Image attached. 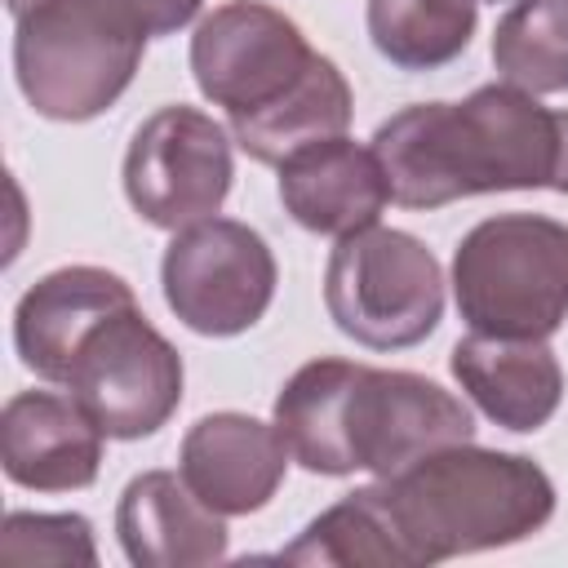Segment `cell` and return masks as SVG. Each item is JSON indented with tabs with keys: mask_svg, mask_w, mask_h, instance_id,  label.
<instances>
[{
	"mask_svg": "<svg viewBox=\"0 0 568 568\" xmlns=\"http://www.w3.org/2000/svg\"><path fill=\"white\" fill-rule=\"evenodd\" d=\"M390 200L439 209L462 195L550 186L555 111L519 84H484L466 102H417L373 133Z\"/></svg>",
	"mask_w": 568,
	"mask_h": 568,
	"instance_id": "obj_3",
	"label": "cell"
},
{
	"mask_svg": "<svg viewBox=\"0 0 568 568\" xmlns=\"http://www.w3.org/2000/svg\"><path fill=\"white\" fill-rule=\"evenodd\" d=\"M555 510V484L519 453L448 444L328 506L320 524L333 564L413 568L524 541Z\"/></svg>",
	"mask_w": 568,
	"mask_h": 568,
	"instance_id": "obj_1",
	"label": "cell"
},
{
	"mask_svg": "<svg viewBox=\"0 0 568 568\" xmlns=\"http://www.w3.org/2000/svg\"><path fill=\"white\" fill-rule=\"evenodd\" d=\"M102 430L75 395L18 390L0 413L4 475L36 493H71L98 479Z\"/></svg>",
	"mask_w": 568,
	"mask_h": 568,
	"instance_id": "obj_11",
	"label": "cell"
},
{
	"mask_svg": "<svg viewBox=\"0 0 568 568\" xmlns=\"http://www.w3.org/2000/svg\"><path fill=\"white\" fill-rule=\"evenodd\" d=\"M62 386L106 439H142L182 404V355L133 302L84 337Z\"/></svg>",
	"mask_w": 568,
	"mask_h": 568,
	"instance_id": "obj_7",
	"label": "cell"
},
{
	"mask_svg": "<svg viewBox=\"0 0 568 568\" xmlns=\"http://www.w3.org/2000/svg\"><path fill=\"white\" fill-rule=\"evenodd\" d=\"M231 191V138L195 106H160L124 151V195L142 222L186 231L222 209Z\"/></svg>",
	"mask_w": 568,
	"mask_h": 568,
	"instance_id": "obj_9",
	"label": "cell"
},
{
	"mask_svg": "<svg viewBox=\"0 0 568 568\" xmlns=\"http://www.w3.org/2000/svg\"><path fill=\"white\" fill-rule=\"evenodd\" d=\"M288 457L280 426L248 413H209L182 439V479L217 515H248L275 497Z\"/></svg>",
	"mask_w": 568,
	"mask_h": 568,
	"instance_id": "obj_12",
	"label": "cell"
},
{
	"mask_svg": "<svg viewBox=\"0 0 568 568\" xmlns=\"http://www.w3.org/2000/svg\"><path fill=\"white\" fill-rule=\"evenodd\" d=\"M115 22H124L129 31H138L142 40L151 36H169L178 27H186L200 9V0H98Z\"/></svg>",
	"mask_w": 568,
	"mask_h": 568,
	"instance_id": "obj_21",
	"label": "cell"
},
{
	"mask_svg": "<svg viewBox=\"0 0 568 568\" xmlns=\"http://www.w3.org/2000/svg\"><path fill=\"white\" fill-rule=\"evenodd\" d=\"M550 186L568 195V111H555V169H550Z\"/></svg>",
	"mask_w": 568,
	"mask_h": 568,
	"instance_id": "obj_22",
	"label": "cell"
},
{
	"mask_svg": "<svg viewBox=\"0 0 568 568\" xmlns=\"http://www.w3.org/2000/svg\"><path fill=\"white\" fill-rule=\"evenodd\" d=\"M493 62L528 93L568 89V0H519L493 31Z\"/></svg>",
	"mask_w": 568,
	"mask_h": 568,
	"instance_id": "obj_19",
	"label": "cell"
},
{
	"mask_svg": "<svg viewBox=\"0 0 568 568\" xmlns=\"http://www.w3.org/2000/svg\"><path fill=\"white\" fill-rule=\"evenodd\" d=\"M479 0H368V36L404 71L453 62L475 31Z\"/></svg>",
	"mask_w": 568,
	"mask_h": 568,
	"instance_id": "obj_18",
	"label": "cell"
},
{
	"mask_svg": "<svg viewBox=\"0 0 568 568\" xmlns=\"http://www.w3.org/2000/svg\"><path fill=\"white\" fill-rule=\"evenodd\" d=\"M160 280L169 311L186 328L204 337H235L266 315L275 293V257L253 226L204 217L173 231Z\"/></svg>",
	"mask_w": 568,
	"mask_h": 568,
	"instance_id": "obj_8",
	"label": "cell"
},
{
	"mask_svg": "<svg viewBox=\"0 0 568 568\" xmlns=\"http://www.w3.org/2000/svg\"><path fill=\"white\" fill-rule=\"evenodd\" d=\"M453 293L470 333L550 337L568 320V226L497 213L453 253Z\"/></svg>",
	"mask_w": 568,
	"mask_h": 568,
	"instance_id": "obj_4",
	"label": "cell"
},
{
	"mask_svg": "<svg viewBox=\"0 0 568 568\" xmlns=\"http://www.w3.org/2000/svg\"><path fill=\"white\" fill-rule=\"evenodd\" d=\"M280 200L297 226L342 240L382 217L390 204V182L373 146L324 138L280 164Z\"/></svg>",
	"mask_w": 568,
	"mask_h": 568,
	"instance_id": "obj_14",
	"label": "cell"
},
{
	"mask_svg": "<svg viewBox=\"0 0 568 568\" xmlns=\"http://www.w3.org/2000/svg\"><path fill=\"white\" fill-rule=\"evenodd\" d=\"M115 532L138 568H200L226 555V524L204 506L173 470H146L129 479Z\"/></svg>",
	"mask_w": 568,
	"mask_h": 568,
	"instance_id": "obj_15",
	"label": "cell"
},
{
	"mask_svg": "<svg viewBox=\"0 0 568 568\" xmlns=\"http://www.w3.org/2000/svg\"><path fill=\"white\" fill-rule=\"evenodd\" d=\"M346 124H351V84L324 53H315L311 67L271 106L253 115H231L235 142L262 164H284L311 142L342 138Z\"/></svg>",
	"mask_w": 568,
	"mask_h": 568,
	"instance_id": "obj_17",
	"label": "cell"
},
{
	"mask_svg": "<svg viewBox=\"0 0 568 568\" xmlns=\"http://www.w3.org/2000/svg\"><path fill=\"white\" fill-rule=\"evenodd\" d=\"M0 564H98L93 528L84 515H27L13 510L0 532Z\"/></svg>",
	"mask_w": 568,
	"mask_h": 568,
	"instance_id": "obj_20",
	"label": "cell"
},
{
	"mask_svg": "<svg viewBox=\"0 0 568 568\" xmlns=\"http://www.w3.org/2000/svg\"><path fill=\"white\" fill-rule=\"evenodd\" d=\"M324 306L359 346H417L444 315V275L417 235L373 222L337 240L324 271Z\"/></svg>",
	"mask_w": 568,
	"mask_h": 568,
	"instance_id": "obj_6",
	"label": "cell"
},
{
	"mask_svg": "<svg viewBox=\"0 0 568 568\" xmlns=\"http://www.w3.org/2000/svg\"><path fill=\"white\" fill-rule=\"evenodd\" d=\"M462 390L506 430H537L564 399V373L546 337L470 333L453 346Z\"/></svg>",
	"mask_w": 568,
	"mask_h": 568,
	"instance_id": "obj_16",
	"label": "cell"
},
{
	"mask_svg": "<svg viewBox=\"0 0 568 568\" xmlns=\"http://www.w3.org/2000/svg\"><path fill=\"white\" fill-rule=\"evenodd\" d=\"M315 49L293 18L262 0H231L213 9L191 40V71L209 102L226 115H253L271 106L306 67Z\"/></svg>",
	"mask_w": 568,
	"mask_h": 568,
	"instance_id": "obj_10",
	"label": "cell"
},
{
	"mask_svg": "<svg viewBox=\"0 0 568 568\" xmlns=\"http://www.w3.org/2000/svg\"><path fill=\"white\" fill-rule=\"evenodd\" d=\"M275 426L315 475H395L475 435L470 408L439 382L351 359L302 364L275 399Z\"/></svg>",
	"mask_w": 568,
	"mask_h": 568,
	"instance_id": "obj_2",
	"label": "cell"
},
{
	"mask_svg": "<svg viewBox=\"0 0 568 568\" xmlns=\"http://www.w3.org/2000/svg\"><path fill=\"white\" fill-rule=\"evenodd\" d=\"M133 288L102 266H62L36 280L13 311V342L22 364L44 382H67L84 337L115 311L133 306Z\"/></svg>",
	"mask_w": 568,
	"mask_h": 568,
	"instance_id": "obj_13",
	"label": "cell"
},
{
	"mask_svg": "<svg viewBox=\"0 0 568 568\" xmlns=\"http://www.w3.org/2000/svg\"><path fill=\"white\" fill-rule=\"evenodd\" d=\"M146 40L98 0H36L18 13L13 71L22 98L49 120H93L133 80Z\"/></svg>",
	"mask_w": 568,
	"mask_h": 568,
	"instance_id": "obj_5",
	"label": "cell"
}]
</instances>
